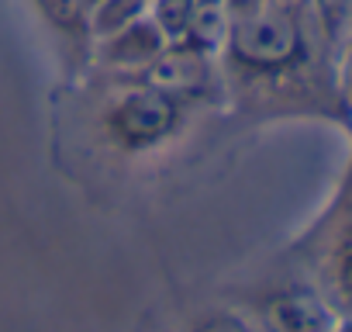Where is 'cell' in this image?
Listing matches in <instances>:
<instances>
[{"label":"cell","instance_id":"8992f818","mask_svg":"<svg viewBox=\"0 0 352 332\" xmlns=\"http://www.w3.org/2000/svg\"><path fill=\"white\" fill-rule=\"evenodd\" d=\"M228 0H194V18L187 28V49L194 52H214L228 42Z\"/></svg>","mask_w":352,"mask_h":332},{"label":"cell","instance_id":"3957f363","mask_svg":"<svg viewBox=\"0 0 352 332\" xmlns=\"http://www.w3.org/2000/svg\"><path fill=\"white\" fill-rule=\"evenodd\" d=\"M266 332H331L335 315L311 287L276 291L263 304Z\"/></svg>","mask_w":352,"mask_h":332},{"label":"cell","instance_id":"30bf717a","mask_svg":"<svg viewBox=\"0 0 352 332\" xmlns=\"http://www.w3.org/2000/svg\"><path fill=\"white\" fill-rule=\"evenodd\" d=\"M194 332H252V325H245L232 311H218V315H208L204 322H197Z\"/></svg>","mask_w":352,"mask_h":332},{"label":"cell","instance_id":"5bb4252c","mask_svg":"<svg viewBox=\"0 0 352 332\" xmlns=\"http://www.w3.org/2000/svg\"><path fill=\"white\" fill-rule=\"evenodd\" d=\"M270 4H276V8H287V11H297L304 0H270Z\"/></svg>","mask_w":352,"mask_h":332},{"label":"cell","instance_id":"8fae6325","mask_svg":"<svg viewBox=\"0 0 352 332\" xmlns=\"http://www.w3.org/2000/svg\"><path fill=\"white\" fill-rule=\"evenodd\" d=\"M314 4H318V11H321V18L331 32H338L352 18V0H314Z\"/></svg>","mask_w":352,"mask_h":332},{"label":"cell","instance_id":"5b68a950","mask_svg":"<svg viewBox=\"0 0 352 332\" xmlns=\"http://www.w3.org/2000/svg\"><path fill=\"white\" fill-rule=\"evenodd\" d=\"M148 87H159L166 94H190V90H201L204 80H208V63H204V52H194V49H173V52H162L152 66H148Z\"/></svg>","mask_w":352,"mask_h":332},{"label":"cell","instance_id":"277c9868","mask_svg":"<svg viewBox=\"0 0 352 332\" xmlns=\"http://www.w3.org/2000/svg\"><path fill=\"white\" fill-rule=\"evenodd\" d=\"M162 52H166V39L152 25V18H142V21L128 25L124 32L104 39V59L111 66H121V70H135V66L148 70Z\"/></svg>","mask_w":352,"mask_h":332},{"label":"cell","instance_id":"9a60e30c","mask_svg":"<svg viewBox=\"0 0 352 332\" xmlns=\"http://www.w3.org/2000/svg\"><path fill=\"white\" fill-rule=\"evenodd\" d=\"M331 332H352V318H345V322H335V325H331Z\"/></svg>","mask_w":352,"mask_h":332},{"label":"cell","instance_id":"7a4b0ae2","mask_svg":"<svg viewBox=\"0 0 352 332\" xmlns=\"http://www.w3.org/2000/svg\"><path fill=\"white\" fill-rule=\"evenodd\" d=\"M180 125V104L159 87H138L114 101L107 111V132L124 149H152Z\"/></svg>","mask_w":352,"mask_h":332},{"label":"cell","instance_id":"4fadbf2b","mask_svg":"<svg viewBox=\"0 0 352 332\" xmlns=\"http://www.w3.org/2000/svg\"><path fill=\"white\" fill-rule=\"evenodd\" d=\"M345 87H349V97H352V45H349V59H345Z\"/></svg>","mask_w":352,"mask_h":332},{"label":"cell","instance_id":"52a82bcc","mask_svg":"<svg viewBox=\"0 0 352 332\" xmlns=\"http://www.w3.org/2000/svg\"><path fill=\"white\" fill-rule=\"evenodd\" d=\"M148 14V0H97L90 4V32L111 39Z\"/></svg>","mask_w":352,"mask_h":332},{"label":"cell","instance_id":"2e32d148","mask_svg":"<svg viewBox=\"0 0 352 332\" xmlns=\"http://www.w3.org/2000/svg\"><path fill=\"white\" fill-rule=\"evenodd\" d=\"M90 4H97V0H90Z\"/></svg>","mask_w":352,"mask_h":332},{"label":"cell","instance_id":"7c38bea8","mask_svg":"<svg viewBox=\"0 0 352 332\" xmlns=\"http://www.w3.org/2000/svg\"><path fill=\"white\" fill-rule=\"evenodd\" d=\"M342 284H345V291L352 294V239H349L345 249H342Z\"/></svg>","mask_w":352,"mask_h":332},{"label":"cell","instance_id":"9c48e42d","mask_svg":"<svg viewBox=\"0 0 352 332\" xmlns=\"http://www.w3.org/2000/svg\"><path fill=\"white\" fill-rule=\"evenodd\" d=\"M148 18L162 32L166 42L169 39L180 42V39H187V28H190V18H194V0H152Z\"/></svg>","mask_w":352,"mask_h":332},{"label":"cell","instance_id":"ba28073f","mask_svg":"<svg viewBox=\"0 0 352 332\" xmlns=\"http://www.w3.org/2000/svg\"><path fill=\"white\" fill-rule=\"evenodd\" d=\"M35 8L52 28L66 35H80L90 28V0H35Z\"/></svg>","mask_w":352,"mask_h":332},{"label":"cell","instance_id":"6da1fadb","mask_svg":"<svg viewBox=\"0 0 352 332\" xmlns=\"http://www.w3.org/2000/svg\"><path fill=\"white\" fill-rule=\"evenodd\" d=\"M228 52L245 70L276 73L304 59V32L294 11L276 8L270 0L245 8L228 25Z\"/></svg>","mask_w":352,"mask_h":332}]
</instances>
